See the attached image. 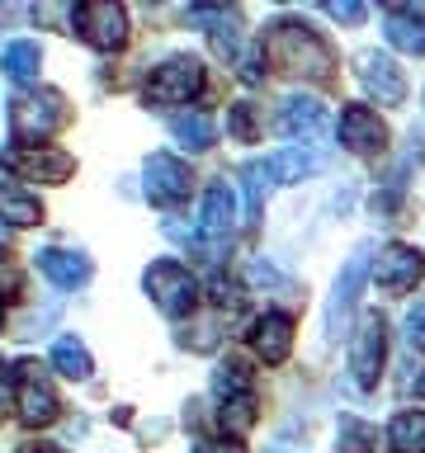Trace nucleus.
I'll use <instances>...</instances> for the list:
<instances>
[{"instance_id":"obj_1","label":"nucleus","mask_w":425,"mask_h":453,"mask_svg":"<svg viewBox=\"0 0 425 453\" xmlns=\"http://www.w3.org/2000/svg\"><path fill=\"white\" fill-rule=\"evenodd\" d=\"M260 52L274 62L283 76H307V81H326L336 71V52L326 48L321 34H312L307 24H274L260 42Z\"/></svg>"},{"instance_id":"obj_2","label":"nucleus","mask_w":425,"mask_h":453,"mask_svg":"<svg viewBox=\"0 0 425 453\" xmlns=\"http://www.w3.org/2000/svg\"><path fill=\"white\" fill-rule=\"evenodd\" d=\"M66 123V99L62 90H28L10 104V127H14V142L19 147H34V142H48L57 127Z\"/></svg>"},{"instance_id":"obj_3","label":"nucleus","mask_w":425,"mask_h":453,"mask_svg":"<svg viewBox=\"0 0 425 453\" xmlns=\"http://www.w3.org/2000/svg\"><path fill=\"white\" fill-rule=\"evenodd\" d=\"M142 288H147V297H151L161 311H170V317L194 311V297H198V283H194V274H189L180 260H156V265H147Z\"/></svg>"},{"instance_id":"obj_4","label":"nucleus","mask_w":425,"mask_h":453,"mask_svg":"<svg viewBox=\"0 0 425 453\" xmlns=\"http://www.w3.org/2000/svg\"><path fill=\"white\" fill-rule=\"evenodd\" d=\"M194 95H204V66L194 57H170V62H161L151 71L147 90H142L147 104H189Z\"/></svg>"},{"instance_id":"obj_5","label":"nucleus","mask_w":425,"mask_h":453,"mask_svg":"<svg viewBox=\"0 0 425 453\" xmlns=\"http://www.w3.org/2000/svg\"><path fill=\"white\" fill-rule=\"evenodd\" d=\"M71 19H76L81 38L99 52L123 48V38H128V14H123V5H113V0H85V5L71 10Z\"/></svg>"},{"instance_id":"obj_6","label":"nucleus","mask_w":425,"mask_h":453,"mask_svg":"<svg viewBox=\"0 0 425 453\" xmlns=\"http://www.w3.org/2000/svg\"><path fill=\"white\" fill-rule=\"evenodd\" d=\"M0 165L14 170V175H24V180H34V184H62V180H71V170H76V161H71L66 151H52V147L0 151Z\"/></svg>"},{"instance_id":"obj_7","label":"nucleus","mask_w":425,"mask_h":453,"mask_svg":"<svg viewBox=\"0 0 425 453\" xmlns=\"http://www.w3.org/2000/svg\"><path fill=\"white\" fill-rule=\"evenodd\" d=\"M382 359H388V326H382V317H364L359 335H354V345H350V373H354V382H359V388H374Z\"/></svg>"},{"instance_id":"obj_8","label":"nucleus","mask_w":425,"mask_h":453,"mask_svg":"<svg viewBox=\"0 0 425 453\" xmlns=\"http://www.w3.org/2000/svg\"><path fill=\"white\" fill-rule=\"evenodd\" d=\"M425 274V255L416 246H382L374 265V283L382 293H406L416 288V279Z\"/></svg>"},{"instance_id":"obj_9","label":"nucleus","mask_w":425,"mask_h":453,"mask_svg":"<svg viewBox=\"0 0 425 453\" xmlns=\"http://www.w3.org/2000/svg\"><path fill=\"white\" fill-rule=\"evenodd\" d=\"M142 175H147V198L151 203L170 208V203H180V198H189V165L175 161V156H166V151L147 156Z\"/></svg>"},{"instance_id":"obj_10","label":"nucleus","mask_w":425,"mask_h":453,"mask_svg":"<svg viewBox=\"0 0 425 453\" xmlns=\"http://www.w3.org/2000/svg\"><path fill=\"white\" fill-rule=\"evenodd\" d=\"M336 133H340V142H345L350 151H359V156L388 147V127H382V119H378L374 109H364V104H345Z\"/></svg>"},{"instance_id":"obj_11","label":"nucleus","mask_w":425,"mask_h":453,"mask_svg":"<svg viewBox=\"0 0 425 453\" xmlns=\"http://www.w3.org/2000/svg\"><path fill=\"white\" fill-rule=\"evenodd\" d=\"M24 388H19V420L24 425H52L57 411H62V402H57L52 382L38 373V364H24Z\"/></svg>"},{"instance_id":"obj_12","label":"nucleus","mask_w":425,"mask_h":453,"mask_svg":"<svg viewBox=\"0 0 425 453\" xmlns=\"http://www.w3.org/2000/svg\"><path fill=\"white\" fill-rule=\"evenodd\" d=\"M251 345L265 364H283L293 349V317L289 311H265V317L251 326Z\"/></svg>"},{"instance_id":"obj_13","label":"nucleus","mask_w":425,"mask_h":453,"mask_svg":"<svg viewBox=\"0 0 425 453\" xmlns=\"http://www.w3.org/2000/svg\"><path fill=\"white\" fill-rule=\"evenodd\" d=\"M359 85L368 95H378V104H402V99H406V76L388 62V57H378V52L359 57Z\"/></svg>"},{"instance_id":"obj_14","label":"nucleus","mask_w":425,"mask_h":453,"mask_svg":"<svg viewBox=\"0 0 425 453\" xmlns=\"http://www.w3.org/2000/svg\"><path fill=\"white\" fill-rule=\"evenodd\" d=\"M364 260H368V246L354 250V260L345 265V274H340L331 303H326V331H331V335L345 331V317L354 311V297H359V283H364Z\"/></svg>"},{"instance_id":"obj_15","label":"nucleus","mask_w":425,"mask_h":453,"mask_svg":"<svg viewBox=\"0 0 425 453\" xmlns=\"http://www.w3.org/2000/svg\"><path fill=\"white\" fill-rule=\"evenodd\" d=\"M232 222H236V198L227 184H212L204 194V236H208V250H218L227 236H232Z\"/></svg>"},{"instance_id":"obj_16","label":"nucleus","mask_w":425,"mask_h":453,"mask_svg":"<svg viewBox=\"0 0 425 453\" xmlns=\"http://www.w3.org/2000/svg\"><path fill=\"white\" fill-rule=\"evenodd\" d=\"M388 42L397 52L425 57V14L416 5H392L388 10Z\"/></svg>"},{"instance_id":"obj_17","label":"nucleus","mask_w":425,"mask_h":453,"mask_svg":"<svg viewBox=\"0 0 425 453\" xmlns=\"http://www.w3.org/2000/svg\"><path fill=\"white\" fill-rule=\"evenodd\" d=\"M38 269L57 283V288H81V283L90 279V260H85L81 250H62V246L42 250L38 255Z\"/></svg>"},{"instance_id":"obj_18","label":"nucleus","mask_w":425,"mask_h":453,"mask_svg":"<svg viewBox=\"0 0 425 453\" xmlns=\"http://www.w3.org/2000/svg\"><path fill=\"white\" fill-rule=\"evenodd\" d=\"M279 127L289 137H321L326 133V109L317 104V99H289V104H283Z\"/></svg>"},{"instance_id":"obj_19","label":"nucleus","mask_w":425,"mask_h":453,"mask_svg":"<svg viewBox=\"0 0 425 453\" xmlns=\"http://www.w3.org/2000/svg\"><path fill=\"white\" fill-rule=\"evenodd\" d=\"M170 137L189 151H204V147H212V137H218V123H212L208 113L189 109V113H175V119H170Z\"/></svg>"},{"instance_id":"obj_20","label":"nucleus","mask_w":425,"mask_h":453,"mask_svg":"<svg viewBox=\"0 0 425 453\" xmlns=\"http://www.w3.org/2000/svg\"><path fill=\"white\" fill-rule=\"evenodd\" d=\"M52 364H57V373L71 378V382H85V378L95 373L90 349H85L76 335H62V340H57V345H52Z\"/></svg>"},{"instance_id":"obj_21","label":"nucleus","mask_w":425,"mask_h":453,"mask_svg":"<svg viewBox=\"0 0 425 453\" xmlns=\"http://www.w3.org/2000/svg\"><path fill=\"white\" fill-rule=\"evenodd\" d=\"M38 66H42V52H38V42H10L5 52H0V71L14 81V85H24V81H34L38 76Z\"/></svg>"},{"instance_id":"obj_22","label":"nucleus","mask_w":425,"mask_h":453,"mask_svg":"<svg viewBox=\"0 0 425 453\" xmlns=\"http://www.w3.org/2000/svg\"><path fill=\"white\" fill-rule=\"evenodd\" d=\"M0 218L14 226H34V222H42V203L34 194H24L19 184H5L0 189Z\"/></svg>"},{"instance_id":"obj_23","label":"nucleus","mask_w":425,"mask_h":453,"mask_svg":"<svg viewBox=\"0 0 425 453\" xmlns=\"http://www.w3.org/2000/svg\"><path fill=\"white\" fill-rule=\"evenodd\" d=\"M392 449L397 453H425V411H402V416L392 420Z\"/></svg>"},{"instance_id":"obj_24","label":"nucleus","mask_w":425,"mask_h":453,"mask_svg":"<svg viewBox=\"0 0 425 453\" xmlns=\"http://www.w3.org/2000/svg\"><path fill=\"white\" fill-rule=\"evenodd\" d=\"M265 165H269V180H274V184H293V180H303V175H312V170H317V156L289 147V151H274Z\"/></svg>"},{"instance_id":"obj_25","label":"nucleus","mask_w":425,"mask_h":453,"mask_svg":"<svg viewBox=\"0 0 425 453\" xmlns=\"http://www.w3.org/2000/svg\"><path fill=\"white\" fill-rule=\"evenodd\" d=\"M241 180H246V222H260L265 198H269V189H274V180H269V165H265V161H251L246 170H241Z\"/></svg>"},{"instance_id":"obj_26","label":"nucleus","mask_w":425,"mask_h":453,"mask_svg":"<svg viewBox=\"0 0 425 453\" xmlns=\"http://www.w3.org/2000/svg\"><path fill=\"white\" fill-rule=\"evenodd\" d=\"M212 392H218L222 402H232V396H251V373H246V364H222L218 378H212Z\"/></svg>"},{"instance_id":"obj_27","label":"nucleus","mask_w":425,"mask_h":453,"mask_svg":"<svg viewBox=\"0 0 425 453\" xmlns=\"http://www.w3.org/2000/svg\"><path fill=\"white\" fill-rule=\"evenodd\" d=\"M218 317H222V311H218ZM218 317H198V321H189V326H184V335H180V345H189V349H212V345L222 340Z\"/></svg>"},{"instance_id":"obj_28","label":"nucleus","mask_w":425,"mask_h":453,"mask_svg":"<svg viewBox=\"0 0 425 453\" xmlns=\"http://www.w3.org/2000/svg\"><path fill=\"white\" fill-rule=\"evenodd\" d=\"M222 425L232 434H246L255 425V396H232V402H222Z\"/></svg>"},{"instance_id":"obj_29","label":"nucleus","mask_w":425,"mask_h":453,"mask_svg":"<svg viewBox=\"0 0 425 453\" xmlns=\"http://www.w3.org/2000/svg\"><path fill=\"white\" fill-rule=\"evenodd\" d=\"M227 133H232L236 142H255V137H260L255 104H232V109H227Z\"/></svg>"},{"instance_id":"obj_30","label":"nucleus","mask_w":425,"mask_h":453,"mask_svg":"<svg viewBox=\"0 0 425 453\" xmlns=\"http://www.w3.org/2000/svg\"><path fill=\"white\" fill-rule=\"evenodd\" d=\"M368 444H374V430H368V425H359V420L340 425V449L336 453H364Z\"/></svg>"},{"instance_id":"obj_31","label":"nucleus","mask_w":425,"mask_h":453,"mask_svg":"<svg viewBox=\"0 0 425 453\" xmlns=\"http://www.w3.org/2000/svg\"><path fill=\"white\" fill-rule=\"evenodd\" d=\"M19 288H24V274H19V260H14L10 250H0V297H19Z\"/></svg>"},{"instance_id":"obj_32","label":"nucleus","mask_w":425,"mask_h":453,"mask_svg":"<svg viewBox=\"0 0 425 453\" xmlns=\"http://www.w3.org/2000/svg\"><path fill=\"white\" fill-rule=\"evenodd\" d=\"M406 340H411V349H421V354H425V307L406 317Z\"/></svg>"},{"instance_id":"obj_33","label":"nucleus","mask_w":425,"mask_h":453,"mask_svg":"<svg viewBox=\"0 0 425 453\" xmlns=\"http://www.w3.org/2000/svg\"><path fill=\"white\" fill-rule=\"evenodd\" d=\"M321 10L331 14V19H340V24H359L364 14H368L364 5H321Z\"/></svg>"},{"instance_id":"obj_34","label":"nucleus","mask_w":425,"mask_h":453,"mask_svg":"<svg viewBox=\"0 0 425 453\" xmlns=\"http://www.w3.org/2000/svg\"><path fill=\"white\" fill-rule=\"evenodd\" d=\"M10 396H14V368L0 364V411L10 406Z\"/></svg>"},{"instance_id":"obj_35","label":"nucleus","mask_w":425,"mask_h":453,"mask_svg":"<svg viewBox=\"0 0 425 453\" xmlns=\"http://www.w3.org/2000/svg\"><path fill=\"white\" fill-rule=\"evenodd\" d=\"M194 453H241L236 439H208V444H198Z\"/></svg>"},{"instance_id":"obj_36","label":"nucleus","mask_w":425,"mask_h":453,"mask_svg":"<svg viewBox=\"0 0 425 453\" xmlns=\"http://www.w3.org/2000/svg\"><path fill=\"white\" fill-rule=\"evenodd\" d=\"M251 283H283V274H274L269 265H260V260H255V265H251Z\"/></svg>"},{"instance_id":"obj_37","label":"nucleus","mask_w":425,"mask_h":453,"mask_svg":"<svg viewBox=\"0 0 425 453\" xmlns=\"http://www.w3.org/2000/svg\"><path fill=\"white\" fill-rule=\"evenodd\" d=\"M269 453H307V449H298V444H289V439H279V444L269 449Z\"/></svg>"},{"instance_id":"obj_38","label":"nucleus","mask_w":425,"mask_h":453,"mask_svg":"<svg viewBox=\"0 0 425 453\" xmlns=\"http://www.w3.org/2000/svg\"><path fill=\"white\" fill-rule=\"evenodd\" d=\"M24 453H62V449H57V444H28Z\"/></svg>"},{"instance_id":"obj_39","label":"nucleus","mask_w":425,"mask_h":453,"mask_svg":"<svg viewBox=\"0 0 425 453\" xmlns=\"http://www.w3.org/2000/svg\"><path fill=\"white\" fill-rule=\"evenodd\" d=\"M416 392H421V396H425V373H421V382H416Z\"/></svg>"}]
</instances>
